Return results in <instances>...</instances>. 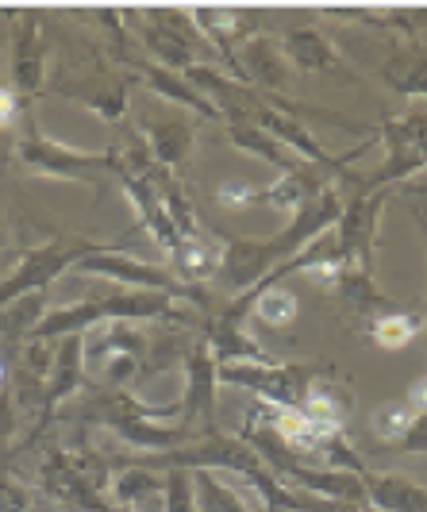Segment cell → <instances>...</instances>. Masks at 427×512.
<instances>
[{
	"instance_id": "cell-1",
	"label": "cell",
	"mask_w": 427,
	"mask_h": 512,
	"mask_svg": "<svg viewBox=\"0 0 427 512\" xmlns=\"http://www.w3.org/2000/svg\"><path fill=\"white\" fill-rule=\"evenodd\" d=\"M127 316H174V305L166 293H127V297H108V301H85V305H70L51 312L39 328L35 339H54V335H74L89 324H104V320H127Z\"/></svg>"
},
{
	"instance_id": "cell-2",
	"label": "cell",
	"mask_w": 427,
	"mask_h": 512,
	"mask_svg": "<svg viewBox=\"0 0 427 512\" xmlns=\"http://www.w3.org/2000/svg\"><path fill=\"white\" fill-rule=\"evenodd\" d=\"M93 247H85V243H77V247H43V251H35L31 258H24L4 282H0V312L12 305V301H24L31 289H43V285L58 278L70 262H77L81 255H89Z\"/></svg>"
},
{
	"instance_id": "cell-3",
	"label": "cell",
	"mask_w": 427,
	"mask_h": 512,
	"mask_svg": "<svg viewBox=\"0 0 427 512\" xmlns=\"http://www.w3.org/2000/svg\"><path fill=\"white\" fill-rule=\"evenodd\" d=\"M16 154H20L24 166L39 170V174H54V178H81L93 166H116L108 154H81V151H70V147H58L51 139H43L35 128L16 143Z\"/></svg>"
},
{
	"instance_id": "cell-4",
	"label": "cell",
	"mask_w": 427,
	"mask_h": 512,
	"mask_svg": "<svg viewBox=\"0 0 427 512\" xmlns=\"http://www.w3.org/2000/svg\"><path fill=\"white\" fill-rule=\"evenodd\" d=\"M77 266H81V270H89V274L116 278V282L147 285L151 293H154V289H162V293H185V297H193V289H189V285H177L166 270L147 266V262H139V258L116 255V251H89V255L77 258Z\"/></svg>"
},
{
	"instance_id": "cell-5",
	"label": "cell",
	"mask_w": 427,
	"mask_h": 512,
	"mask_svg": "<svg viewBox=\"0 0 427 512\" xmlns=\"http://www.w3.org/2000/svg\"><path fill=\"white\" fill-rule=\"evenodd\" d=\"M270 424H274L277 439L289 443L293 451H324L331 439L343 436V428L324 424V420H312L301 409H274Z\"/></svg>"
},
{
	"instance_id": "cell-6",
	"label": "cell",
	"mask_w": 427,
	"mask_h": 512,
	"mask_svg": "<svg viewBox=\"0 0 427 512\" xmlns=\"http://www.w3.org/2000/svg\"><path fill=\"white\" fill-rule=\"evenodd\" d=\"M12 77H16V93H35L43 81V39L35 20L24 16V27L12 35Z\"/></svg>"
},
{
	"instance_id": "cell-7",
	"label": "cell",
	"mask_w": 427,
	"mask_h": 512,
	"mask_svg": "<svg viewBox=\"0 0 427 512\" xmlns=\"http://www.w3.org/2000/svg\"><path fill=\"white\" fill-rule=\"evenodd\" d=\"M231 139L243 147V151L258 154V158H266V162H274V166H281V170H289V174H297L301 166L289 158V151H285V143H277L274 135L266 128H258V124H247V120H235L231 124Z\"/></svg>"
},
{
	"instance_id": "cell-8",
	"label": "cell",
	"mask_w": 427,
	"mask_h": 512,
	"mask_svg": "<svg viewBox=\"0 0 427 512\" xmlns=\"http://www.w3.org/2000/svg\"><path fill=\"white\" fill-rule=\"evenodd\" d=\"M370 501L389 512H427V493L401 478H366Z\"/></svg>"
},
{
	"instance_id": "cell-9",
	"label": "cell",
	"mask_w": 427,
	"mask_h": 512,
	"mask_svg": "<svg viewBox=\"0 0 427 512\" xmlns=\"http://www.w3.org/2000/svg\"><path fill=\"white\" fill-rule=\"evenodd\" d=\"M81 378V343H77L74 335L62 343V351L54 355V366H51V385H47V393H43V405L51 409L54 401H62L70 389L77 385Z\"/></svg>"
},
{
	"instance_id": "cell-10",
	"label": "cell",
	"mask_w": 427,
	"mask_h": 512,
	"mask_svg": "<svg viewBox=\"0 0 427 512\" xmlns=\"http://www.w3.org/2000/svg\"><path fill=\"white\" fill-rule=\"evenodd\" d=\"M281 47H285V54H289L297 66H304V70H327V66L335 62V54H331V47L324 43V35H320V31H308V27L289 31Z\"/></svg>"
},
{
	"instance_id": "cell-11",
	"label": "cell",
	"mask_w": 427,
	"mask_h": 512,
	"mask_svg": "<svg viewBox=\"0 0 427 512\" xmlns=\"http://www.w3.org/2000/svg\"><path fill=\"white\" fill-rule=\"evenodd\" d=\"M420 324L424 320L412 316V312H381L374 324H370V335H374L385 351H401V347H408L416 339Z\"/></svg>"
},
{
	"instance_id": "cell-12",
	"label": "cell",
	"mask_w": 427,
	"mask_h": 512,
	"mask_svg": "<svg viewBox=\"0 0 427 512\" xmlns=\"http://www.w3.org/2000/svg\"><path fill=\"white\" fill-rule=\"evenodd\" d=\"M251 305H254V312H258V320L270 324V328H285V324L297 316V297H293L289 289H281V285H270V289L254 293Z\"/></svg>"
},
{
	"instance_id": "cell-13",
	"label": "cell",
	"mask_w": 427,
	"mask_h": 512,
	"mask_svg": "<svg viewBox=\"0 0 427 512\" xmlns=\"http://www.w3.org/2000/svg\"><path fill=\"white\" fill-rule=\"evenodd\" d=\"M412 420H416V412L401 405V401H393V405H381L374 412V432L381 439H404L408 428H412Z\"/></svg>"
},
{
	"instance_id": "cell-14",
	"label": "cell",
	"mask_w": 427,
	"mask_h": 512,
	"mask_svg": "<svg viewBox=\"0 0 427 512\" xmlns=\"http://www.w3.org/2000/svg\"><path fill=\"white\" fill-rule=\"evenodd\" d=\"M151 81H154V85H158V89H162V93H166V97H170V101L189 104V108H197V112H201V116H212V112H216V108H212V104L204 101L201 93H193V89H189V85H185V81H181V77L166 74V70H154V74H151Z\"/></svg>"
},
{
	"instance_id": "cell-15",
	"label": "cell",
	"mask_w": 427,
	"mask_h": 512,
	"mask_svg": "<svg viewBox=\"0 0 427 512\" xmlns=\"http://www.w3.org/2000/svg\"><path fill=\"white\" fill-rule=\"evenodd\" d=\"M151 47H154V54H158L162 62H170V66H185V70H189V62H193L185 39H177L174 31H151Z\"/></svg>"
},
{
	"instance_id": "cell-16",
	"label": "cell",
	"mask_w": 427,
	"mask_h": 512,
	"mask_svg": "<svg viewBox=\"0 0 427 512\" xmlns=\"http://www.w3.org/2000/svg\"><path fill=\"white\" fill-rule=\"evenodd\" d=\"M251 201H262V189H254V185H243V181H224V185L216 189V205L227 208V212H235V208H247Z\"/></svg>"
},
{
	"instance_id": "cell-17",
	"label": "cell",
	"mask_w": 427,
	"mask_h": 512,
	"mask_svg": "<svg viewBox=\"0 0 427 512\" xmlns=\"http://www.w3.org/2000/svg\"><path fill=\"white\" fill-rule=\"evenodd\" d=\"M189 147V128H162L154 135V154L162 162H177Z\"/></svg>"
},
{
	"instance_id": "cell-18",
	"label": "cell",
	"mask_w": 427,
	"mask_h": 512,
	"mask_svg": "<svg viewBox=\"0 0 427 512\" xmlns=\"http://www.w3.org/2000/svg\"><path fill=\"white\" fill-rule=\"evenodd\" d=\"M147 489H154L151 474H143V470H127L124 478L116 482V497H120V501H135V497L147 493Z\"/></svg>"
},
{
	"instance_id": "cell-19",
	"label": "cell",
	"mask_w": 427,
	"mask_h": 512,
	"mask_svg": "<svg viewBox=\"0 0 427 512\" xmlns=\"http://www.w3.org/2000/svg\"><path fill=\"white\" fill-rule=\"evenodd\" d=\"M166 512H193V493H189V482H185V474H170Z\"/></svg>"
},
{
	"instance_id": "cell-20",
	"label": "cell",
	"mask_w": 427,
	"mask_h": 512,
	"mask_svg": "<svg viewBox=\"0 0 427 512\" xmlns=\"http://www.w3.org/2000/svg\"><path fill=\"white\" fill-rule=\"evenodd\" d=\"M31 497L24 486H16L12 478H0V512H27Z\"/></svg>"
},
{
	"instance_id": "cell-21",
	"label": "cell",
	"mask_w": 427,
	"mask_h": 512,
	"mask_svg": "<svg viewBox=\"0 0 427 512\" xmlns=\"http://www.w3.org/2000/svg\"><path fill=\"white\" fill-rule=\"evenodd\" d=\"M20 120V93L12 85H0V128H12Z\"/></svg>"
},
{
	"instance_id": "cell-22",
	"label": "cell",
	"mask_w": 427,
	"mask_h": 512,
	"mask_svg": "<svg viewBox=\"0 0 427 512\" xmlns=\"http://www.w3.org/2000/svg\"><path fill=\"white\" fill-rule=\"evenodd\" d=\"M404 447H408V451H427V416H416V420H412V428H408V436H404Z\"/></svg>"
},
{
	"instance_id": "cell-23",
	"label": "cell",
	"mask_w": 427,
	"mask_h": 512,
	"mask_svg": "<svg viewBox=\"0 0 427 512\" xmlns=\"http://www.w3.org/2000/svg\"><path fill=\"white\" fill-rule=\"evenodd\" d=\"M408 401H412V412L427 416V378H420V382L408 389Z\"/></svg>"
},
{
	"instance_id": "cell-24",
	"label": "cell",
	"mask_w": 427,
	"mask_h": 512,
	"mask_svg": "<svg viewBox=\"0 0 427 512\" xmlns=\"http://www.w3.org/2000/svg\"><path fill=\"white\" fill-rule=\"evenodd\" d=\"M4 378H8V374H4V362H0V389H4Z\"/></svg>"
},
{
	"instance_id": "cell-25",
	"label": "cell",
	"mask_w": 427,
	"mask_h": 512,
	"mask_svg": "<svg viewBox=\"0 0 427 512\" xmlns=\"http://www.w3.org/2000/svg\"><path fill=\"white\" fill-rule=\"evenodd\" d=\"M0 151H4V139H0Z\"/></svg>"
}]
</instances>
